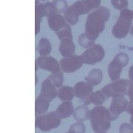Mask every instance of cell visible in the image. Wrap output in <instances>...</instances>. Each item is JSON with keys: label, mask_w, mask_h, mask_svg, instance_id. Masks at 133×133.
<instances>
[{"label": "cell", "mask_w": 133, "mask_h": 133, "mask_svg": "<svg viewBox=\"0 0 133 133\" xmlns=\"http://www.w3.org/2000/svg\"><path fill=\"white\" fill-rule=\"evenodd\" d=\"M110 16L109 10L104 6L100 7L89 14L85 24V35L95 42L105 28V23Z\"/></svg>", "instance_id": "obj_1"}, {"label": "cell", "mask_w": 133, "mask_h": 133, "mask_svg": "<svg viewBox=\"0 0 133 133\" xmlns=\"http://www.w3.org/2000/svg\"><path fill=\"white\" fill-rule=\"evenodd\" d=\"M91 126L95 132H107L111 127V115L109 109L103 106H97L90 111Z\"/></svg>", "instance_id": "obj_2"}, {"label": "cell", "mask_w": 133, "mask_h": 133, "mask_svg": "<svg viewBox=\"0 0 133 133\" xmlns=\"http://www.w3.org/2000/svg\"><path fill=\"white\" fill-rule=\"evenodd\" d=\"M133 20L132 10L125 8L121 10L119 18L112 28V34L115 38H123L130 31V27Z\"/></svg>", "instance_id": "obj_3"}, {"label": "cell", "mask_w": 133, "mask_h": 133, "mask_svg": "<svg viewBox=\"0 0 133 133\" xmlns=\"http://www.w3.org/2000/svg\"><path fill=\"white\" fill-rule=\"evenodd\" d=\"M62 118L56 111L50 112L47 114L36 115V127L43 132H49L51 129L58 128L61 124Z\"/></svg>", "instance_id": "obj_4"}, {"label": "cell", "mask_w": 133, "mask_h": 133, "mask_svg": "<svg viewBox=\"0 0 133 133\" xmlns=\"http://www.w3.org/2000/svg\"><path fill=\"white\" fill-rule=\"evenodd\" d=\"M131 81L127 79H118L104 86L101 90L104 93L107 98L118 95H127L128 87Z\"/></svg>", "instance_id": "obj_5"}, {"label": "cell", "mask_w": 133, "mask_h": 133, "mask_svg": "<svg viewBox=\"0 0 133 133\" xmlns=\"http://www.w3.org/2000/svg\"><path fill=\"white\" fill-rule=\"evenodd\" d=\"M105 56L104 48L100 44H95L91 48L87 49L81 54V57L83 62L86 64L93 65L98 62H101Z\"/></svg>", "instance_id": "obj_6"}, {"label": "cell", "mask_w": 133, "mask_h": 133, "mask_svg": "<svg viewBox=\"0 0 133 133\" xmlns=\"http://www.w3.org/2000/svg\"><path fill=\"white\" fill-rule=\"evenodd\" d=\"M84 14H86V13L83 0L77 1L69 6L64 14L66 21L71 25L76 24L78 22L79 16Z\"/></svg>", "instance_id": "obj_7"}, {"label": "cell", "mask_w": 133, "mask_h": 133, "mask_svg": "<svg viewBox=\"0 0 133 133\" xmlns=\"http://www.w3.org/2000/svg\"><path fill=\"white\" fill-rule=\"evenodd\" d=\"M128 103L124 95H118L112 97L109 109L112 121L116 120L120 115L127 110Z\"/></svg>", "instance_id": "obj_8"}, {"label": "cell", "mask_w": 133, "mask_h": 133, "mask_svg": "<svg viewBox=\"0 0 133 133\" xmlns=\"http://www.w3.org/2000/svg\"><path fill=\"white\" fill-rule=\"evenodd\" d=\"M81 56L74 55L70 57H64L60 62L61 69L66 73H72L79 70L83 65Z\"/></svg>", "instance_id": "obj_9"}, {"label": "cell", "mask_w": 133, "mask_h": 133, "mask_svg": "<svg viewBox=\"0 0 133 133\" xmlns=\"http://www.w3.org/2000/svg\"><path fill=\"white\" fill-rule=\"evenodd\" d=\"M36 64L39 68L50 72L52 73H56L60 72L61 65L56 58L50 56H39L36 59Z\"/></svg>", "instance_id": "obj_10"}, {"label": "cell", "mask_w": 133, "mask_h": 133, "mask_svg": "<svg viewBox=\"0 0 133 133\" xmlns=\"http://www.w3.org/2000/svg\"><path fill=\"white\" fill-rule=\"evenodd\" d=\"M58 95L57 87L50 80L46 78L41 84V91L39 96L42 97L49 102H51Z\"/></svg>", "instance_id": "obj_11"}, {"label": "cell", "mask_w": 133, "mask_h": 133, "mask_svg": "<svg viewBox=\"0 0 133 133\" xmlns=\"http://www.w3.org/2000/svg\"><path fill=\"white\" fill-rule=\"evenodd\" d=\"M48 24L50 28L57 33L68 25L64 16L61 14H54L48 17Z\"/></svg>", "instance_id": "obj_12"}, {"label": "cell", "mask_w": 133, "mask_h": 133, "mask_svg": "<svg viewBox=\"0 0 133 133\" xmlns=\"http://www.w3.org/2000/svg\"><path fill=\"white\" fill-rule=\"evenodd\" d=\"M93 87L94 86L92 85L88 82H84V81L78 82L73 87L75 95L78 98L84 99L90 95L91 93H92Z\"/></svg>", "instance_id": "obj_13"}, {"label": "cell", "mask_w": 133, "mask_h": 133, "mask_svg": "<svg viewBox=\"0 0 133 133\" xmlns=\"http://www.w3.org/2000/svg\"><path fill=\"white\" fill-rule=\"evenodd\" d=\"M59 52L64 57H70L75 55L76 46L72 38H64L61 39L59 44Z\"/></svg>", "instance_id": "obj_14"}, {"label": "cell", "mask_w": 133, "mask_h": 133, "mask_svg": "<svg viewBox=\"0 0 133 133\" xmlns=\"http://www.w3.org/2000/svg\"><path fill=\"white\" fill-rule=\"evenodd\" d=\"M106 100H107L105 94L103 92L102 90L95 91V92L91 93L90 95L86 98L83 99L84 105H89L91 103H92L94 105L96 106H101Z\"/></svg>", "instance_id": "obj_15"}, {"label": "cell", "mask_w": 133, "mask_h": 133, "mask_svg": "<svg viewBox=\"0 0 133 133\" xmlns=\"http://www.w3.org/2000/svg\"><path fill=\"white\" fill-rule=\"evenodd\" d=\"M123 67V65L121 64L115 58H113V60L110 62L108 66V74L112 81H114L119 79Z\"/></svg>", "instance_id": "obj_16"}, {"label": "cell", "mask_w": 133, "mask_h": 133, "mask_svg": "<svg viewBox=\"0 0 133 133\" xmlns=\"http://www.w3.org/2000/svg\"><path fill=\"white\" fill-rule=\"evenodd\" d=\"M56 112L62 118H67L71 115H73L74 107L71 101H64L56 109Z\"/></svg>", "instance_id": "obj_17"}, {"label": "cell", "mask_w": 133, "mask_h": 133, "mask_svg": "<svg viewBox=\"0 0 133 133\" xmlns=\"http://www.w3.org/2000/svg\"><path fill=\"white\" fill-rule=\"evenodd\" d=\"M90 111L87 105L78 106L74 109L73 117L78 122H84L90 118Z\"/></svg>", "instance_id": "obj_18"}, {"label": "cell", "mask_w": 133, "mask_h": 133, "mask_svg": "<svg viewBox=\"0 0 133 133\" xmlns=\"http://www.w3.org/2000/svg\"><path fill=\"white\" fill-rule=\"evenodd\" d=\"M75 95L74 89L68 86H64L58 89L57 97L64 101H71Z\"/></svg>", "instance_id": "obj_19"}, {"label": "cell", "mask_w": 133, "mask_h": 133, "mask_svg": "<svg viewBox=\"0 0 133 133\" xmlns=\"http://www.w3.org/2000/svg\"><path fill=\"white\" fill-rule=\"evenodd\" d=\"M102 71L99 69H94L89 72L87 76H86L85 80L87 82L90 83L92 85L97 86L102 81Z\"/></svg>", "instance_id": "obj_20"}, {"label": "cell", "mask_w": 133, "mask_h": 133, "mask_svg": "<svg viewBox=\"0 0 133 133\" xmlns=\"http://www.w3.org/2000/svg\"><path fill=\"white\" fill-rule=\"evenodd\" d=\"M37 51L39 53L40 56H48L52 50V45L50 42L46 38H42L38 42V46L36 48Z\"/></svg>", "instance_id": "obj_21"}, {"label": "cell", "mask_w": 133, "mask_h": 133, "mask_svg": "<svg viewBox=\"0 0 133 133\" xmlns=\"http://www.w3.org/2000/svg\"><path fill=\"white\" fill-rule=\"evenodd\" d=\"M49 104L50 102L48 100L38 95L36 99V103H35L36 112L38 115L45 113L49 109Z\"/></svg>", "instance_id": "obj_22"}, {"label": "cell", "mask_w": 133, "mask_h": 133, "mask_svg": "<svg viewBox=\"0 0 133 133\" xmlns=\"http://www.w3.org/2000/svg\"><path fill=\"white\" fill-rule=\"evenodd\" d=\"M47 78L52 81L57 88H60L62 87L63 81H64V75L63 72L61 71L56 73H52V75L48 76Z\"/></svg>", "instance_id": "obj_23"}, {"label": "cell", "mask_w": 133, "mask_h": 133, "mask_svg": "<svg viewBox=\"0 0 133 133\" xmlns=\"http://www.w3.org/2000/svg\"><path fill=\"white\" fill-rule=\"evenodd\" d=\"M84 8H85L86 14L90 13L93 10L100 8L101 0H83Z\"/></svg>", "instance_id": "obj_24"}, {"label": "cell", "mask_w": 133, "mask_h": 133, "mask_svg": "<svg viewBox=\"0 0 133 133\" xmlns=\"http://www.w3.org/2000/svg\"><path fill=\"white\" fill-rule=\"evenodd\" d=\"M78 42L79 44L81 45L82 48H85V49H88V48H91L92 45H94V42H95L92 41L88 38L85 35V33H82L79 36Z\"/></svg>", "instance_id": "obj_25"}, {"label": "cell", "mask_w": 133, "mask_h": 133, "mask_svg": "<svg viewBox=\"0 0 133 133\" xmlns=\"http://www.w3.org/2000/svg\"><path fill=\"white\" fill-rule=\"evenodd\" d=\"M52 2L59 14H64L66 8H68L66 0H53Z\"/></svg>", "instance_id": "obj_26"}, {"label": "cell", "mask_w": 133, "mask_h": 133, "mask_svg": "<svg viewBox=\"0 0 133 133\" xmlns=\"http://www.w3.org/2000/svg\"><path fill=\"white\" fill-rule=\"evenodd\" d=\"M86 127L82 122H77L72 124L69 129L70 133H85Z\"/></svg>", "instance_id": "obj_27"}, {"label": "cell", "mask_w": 133, "mask_h": 133, "mask_svg": "<svg viewBox=\"0 0 133 133\" xmlns=\"http://www.w3.org/2000/svg\"><path fill=\"white\" fill-rule=\"evenodd\" d=\"M56 35H57L58 39H60V40L64 38H72V34L70 25L68 24L66 28H64L62 30H61L58 33H56Z\"/></svg>", "instance_id": "obj_28"}, {"label": "cell", "mask_w": 133, "mask_h": 133, "mask_svg": "<svg viewBox=\"0 0 133 133\" xmlns=\"http://www.w3.org/2000/svg\"><path fill=\"white\" fill-rule=\"evenodd\" d=\"M114 58L115 60H117L121 64H122L124 67L128 64L129 60V56L125 52H119L117 55H115Z\"/></svg>", "instance_id": "obj_29"}, {"label": "cell", "mask_w": 133, "mask_h": 133, "mask_svg": "<svg viewBox=\"0 0 133 133\" xmlns=\"http://www.w3.org/2000/svg\"><path fill=\"white\" fill-rule=\"evenodd\" d=\"M111 4L115 9L121 10L128 6V0H111Z\"/></svg>", "instance_id": "obj_30"}, {"label": "cell", "mask_w": 133, "mask_h": 133, "mask_svg": "<svg viewBox=\"0 0 133 133\" xmlns=\"http://www.w3.org/2000/svg\"><path fill=\"white\" fill-rule=\"evenodd\" d=\"M120 133H133V126L128 123H124L120 126Z\"/></svg>", "instance_id": "obj_31"}, {"label": "cell", "mask_w": 133, "mask_h": 133, "mask_svg": "<svg viewBox=\"0 0 133 133\" xmlns=\"http://www.w3.org/2000/svg\"><path fill=\"white\" fill-rule=\"evenodd\" d=\"M127 95L129 98V101L133 103V82L131 81L128 87L127 90Z\"/></svg>", "instance_id": "obj_32"}, {"label": "cell", "mask_w": 133, "mask_h": 133, "mask_svg": "<svg viewBox=\"0 0 133 133\" xmlns=\"http://www.w3.org/2000/svg\"><path fill=\"white\" fill-rule=\"evenodd\" d=\"M126 112L130 115H133V103L132 102H129L128 106H127V108Z\"/></svg>", "instance_id": "obj_33"}, {"label": "cell", "mask_w": 133, "mask_h": 133, "mask_svg": "<svg viewBox=\"0 0 133 133\" xmlns=\"http://www.w3.org/2000/svg\"><path fill=\"white\" fill-rule=\"evenodd\" d=\"M129 80L133 82V65L130 66L129 70Z\"/></svg>", "instance_id": "obj_34"}, {"label": "cell", "mask_w": 133, "mask_h": 133, "mask_svg": "<svg viewBox=\"0 0 133 133\" xmlns=\"http://www.w3.org/2000/svg\"><path fill=\"white\" fill-rule=\"evenodd\" d=\"M130 122L133 126V115H131V118H130Z\"/></svg>", "instance_id": "obj_35"}, {"label": "cell", "mask_w": 133, "mask_h": 133, "mask_svg": "<svg viewBox=\"0 0 133 133\" xmlns=\"http://www.w3.org/2000/svg\"><path fill=\"white\" fill-rule=\"evenodd\" d=\"M129 32H130V33H131V35L133 36V25L131 27V28H130V31H129Z\"/></svg>", "instance_id": "obj_36"}, {"label": "cell", "mask_w": 133, "mask_h": 133, "mask_svg": "<svg viewBox=\"0 0 133 133\" xmlns=\"http://www.w3.org/2000/svg\"><path fill=\"white\" fill-rule=\"evenodd\" d=\"M98 133H107L106 132H98Z\"/></svg>", "instance_id": "obj_37"}, {"label": "cell", "mask_w": 133, "mask_h": 133, "mask_svg": "<svg viewBox=\"0 0 133 133\" xmlns=\"http://www.w3.org/2000/svg\"><path fill=\"white\" fill-rule=\"evenodd\" d=\"M66 133H70V132H66Z\"/></svg>", "instance_id": "obj_38"}, {"label": "cell", "mask_w": 133, "mask_h": 133, "mask_svg": "<svg viewBox=\"0 0 133 133\" xmlns=\"http://www.w3.org/2000/svg\"><path fill=\"white\" fill-rule=\"evenodd\" d=\"M132 13H133V10H132Z\"/></svg>", "instance_id": "obj_39"}]
</instances>
